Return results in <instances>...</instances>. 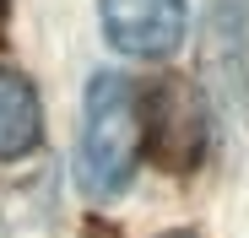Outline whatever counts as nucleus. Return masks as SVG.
<instances>
[{
    "mask_svg": "<svg viewBox=\"0 0 249 238\" xmlns=\"http://www.w3.org/2000/svg\"><path fill=\"white\" fill-rule=\"evenodd\" d=\"M141 146H146V119L136 82L119 70H98L87 82V103H81V146H76L81 189L92 201H114L136 179Z\"/></svg>",
    "mask_w": 249,
    "mask_h": 238,
    "instance_id": "nucleus-1",
    "label": "nucleus"
},
{
    "mask_svg": "<svg viewBox=\"0 0 249 238\" xmlns=\"http://www.w3.org/2000/svg\"><path fill=\"white\" fill-rule=\"evenodd\" d=\"M146 119V146L157 152V163L168 173H190V163L206 146V125H200V98L184 76H162L157 92L141 103Z\"/></svg>",
    "mask_w": 249,
    "mask_h": 238,
    "instance_id": "nucleus-2",
    "label": "nucleus"
},
{
    "mask_svg": "<svg viewBox=\"0 0 249 238\" xmlns=\"http://www.w3.org/2000/svg\"><path fill=\"white\" fill-rule=\"evenodd\" d=\"M98 17L108 44L136 60H168L190 27L184 0H98Z\"/></svg>",
    "mask_w": 249,
    "mask_h": 238,
    "instance_id": "nucleus-3",
    "label": "nucleus"
},
{
    "mask_svg": "<svg viewBox=\"0 0 249 238\" xmlns=\"http://www.w3.org/2000/svg\"><path fill=\"white\" fill-rule=\"evenodd\" d=\"M44 136V114H38V92L22 70L0 65V163L27 157Z\"/></svg>",
    "mask_w": 249,
    "mask_h": 238,
    "instance_id": "nucleus-4",
    "label": "nucleus"
},
{
    "mask_svg": "<svg viewBox=\"0 0 249 238\" xmlns=\"http://www.w3.org/2000/svg\"><path fill=\"white\" fill-rule=\"evenodd\" d=\"M212 22L222 44H238V27H244V0H212Z\"/></svg>",
    "mask_w": 249,
    "mask_h": 238,
    "instance_id": "nucleus-5",
    "label": "nucleus"
},
{
    "mask_svg": "<svg viewBox=\"0 0 249 238\" xmlns=\"http://www.w3.org/2000/svg\"><path fill=\"white\" fill-rule=\"evenodd\" d=\"M162 238H190V233H162Z\"/></svg>",
    "mask_w": 249,
    "mask_h": 238,
    "instance_id": "nucleus-6",
    "label": "nucleus"
}]
</instances>
